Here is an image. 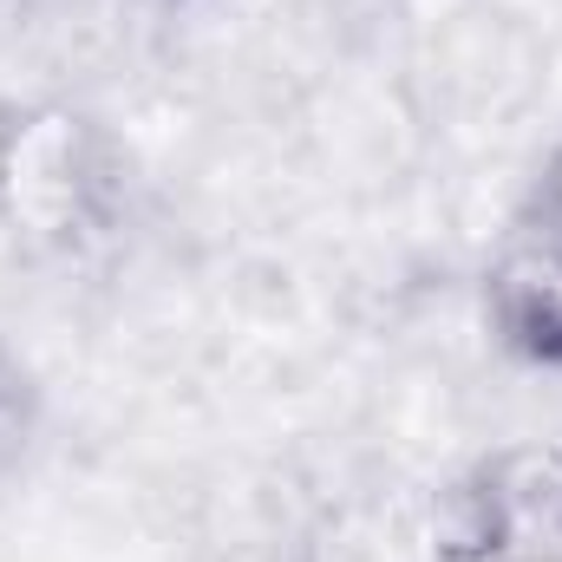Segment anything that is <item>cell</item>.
<instances>
[{
    "label": "cell",
    "instance_id": "5b68a950",
    "mask_svg": "<svg viewBox=\"0 0 562 562\" xmlns=\"http://www.w3.org/2000/svg\"><path fill=\"white\" fill-rule=\"evenodd\" d=\"M524 223L550 229V236L562 243V138L543 150V170H537V183H530V210H524Z\"/></svg>",
    "mask_w": 562,
    "mask_h": 562
},
{
    "label": "cell",
    "instance_id": "3957f363",
    "mask_svg": "<svg viewBox=\"0 0 562 562\" xmlns=\"http://www.w3.org/2000/svg\"><path fill=\"white\" fill-rule=\"evenodd\" d=\"M477 307L497 353L537 373H562V243L550 229L517 223L497 243L477 276Z\"/></svg>",
    "mask_w": 562,
    "mask_h": 562
},
{
    "label": "cell",
    "instance_id": "277c9868",
    "mask_svg": "<svg viewBox=\"0 0 562 562\" xmlns=\"http://www.w3.org/2000/svg\"><path fill=\"white\" fill-rule=\"evenodd\" d=\"M40 425H46V406H40V380L20 353L0 347V497L20 484L33 445H40Z\"/></svg>",
    "mask_w": 562,
    "mask_h": 562
},
{
    "label": "cell",
    "instance_id": "6da1fadb",
    "mask_svg": "<svg viewBox=\"0 0 562 562\" xmlns=\"http://www.w3.org/2000/svg\"><path fill=\"white\" fill-rule=\"evenodd\" d=\"M132 150L72 99L0 105V236L33 262H79L125 229Z\"/></svg>",
    "mask_w": 562,
    "mask_h": 562
},
{
    "label": "cell",
    "instance_id": "7a4b0ae2",
    "mask_svg": "<svg viewBox=\"0 0 562 562\" xmlns=\"http://www.w3.org/2000/svg\"><path fill=\"white\" fill-rule=\"evenodd\" d=\"M431 562H562V438L464 464L431 504Z\"/></svg>",
    "mask_w": 562,
    "mask_h": 562
}]
</instances>
